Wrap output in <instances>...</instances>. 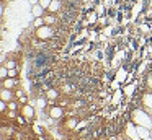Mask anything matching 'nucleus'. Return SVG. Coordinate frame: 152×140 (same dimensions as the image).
Wrapping results in <instances>:
<instances>
[{
	"label": "nucleus",
	"mask_w": 152,
	"mask_h": 140,
	"mask_svg": "<svg viewBox=\"0 0 152 140\" xmlns=\"http://www.w3.org/2000/svg\"><path fill=\"white\" fill-rule=\"evenodd\" d=\"M142 140H151V139H149V137H145V139H142Z\"/></svg>",
	"instance_id": "obj_5"
},
{
	"label": "nucleus",
	"mask_w": 152,
	"mask_h": 140,
	"mask_svg": "<svg viewBox=\"0 0 152 140\" xmlns=\"http://www.w3.org/2000/svg\"><path fill=\"white\" fill-rule=\"evenodd\" d=\"M51 116H53V117H61V116H62V109H59V107H54V109L51 111Z\"/></svg>",
	"instance_id": "obj_1"
},
{
	"label": "nucleus",
	"mask_w": 152,
	"mask_h": 140,
	"mask_svg": "<svg viewBox=\"0 0 152 140\" xmlns=\"http://www.w3.org/2000/svg\"><path fill=\"white\" fill-rule=\"evenodd\" d=\"M31 114H33V112H31L30 107H25V116H31Z\"/></svg>",
	"instance_id": "obj_3"
},
{
	"label": "nucleus",
	"mask_w": 152,
	"mask_h": 140,
	"mask_svg": "<svg viewBox=\"0 0 152 140\" xmlns=\"http://www.w3.org/2000/svg\"><path fill=\"white\" fill-rule=\"evenodd\" d=\"M102 135H103V129L100 127V129H96L95 132H93V135H92V137H93V139H98V137H102Z\"/></svg>",
	"instance_id": "obj_2"
},
{
	"label": "nucleus",
	"mask_w": 152,
	"mask_h": 140,
	"mask_svg": "<svg viewBox=\"0 0 152 140\" xmlns=\"http://www.w3.org/2000/svg\"><path fill=\"white\" fill-rule=\"evenodd\" d=\"M17 120H18V122H20V124H25V119H23V117H21V116H18V117H17Z\"/></svg>",
	"instance_id": "obj_4"
}]
</instances>
